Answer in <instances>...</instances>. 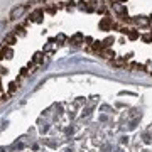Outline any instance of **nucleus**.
<instances>
[{"label":"nucleus","mask_w":152,"mask_h":152,"mask_svg":"<svg viewBox=\"0 0 152 152\" xmlns=\"http://www.w3.org/2000/svg\"><path fill=\"white\" fill-rule=\"evenodd\" d=\"M29 9V5H19V7H14L10 12V19H17V17L24 15V12Z\"/></svg>","instance_id":"1"},{"label":"nucleus","mask_w":152,"mask_h":152,"mask_svg":"<svg viewBox=\"0 0 152 152\" xmlns=\"http://www.w3.org/2000/svg\"><path fill=\"white\" fill-rule=\"evenodd\" d=\"M42 15H44V10L42 9H36V10L31 14V20L39 24V22H42Z\"/></svg>","instance_id":"2"},{"label":"nucleus","mask_w":152,"mask_h":152,"mask_svg":"<svg viewBox=\"0 0 152 152\" xmlns=\"http://www.w3.org/2000/svg\"><path fill=\"white\" fill-rule=\"evenodd\" d=\"M112 26H113V24H112V19H110V17H103V19L100 20V29H102V31H112Z\"/></svg>","instance_id":"3"},{"label":"nucleus","mask_w":152,"mask_h":152,"mask_svg":"<svg viewBox=\"0 0 152 152\" xmlns=\"http://www.w3.org/2000/svg\"><path fill=\"white\" fill-rule=\"evenodd\" d=\"M113 10L118 14L120 17H124V15H127V9H125V5H122V2H118V4H113Z\"/></svg>","instance_id":"4"},{"label":"nucleus","mask_w":152,"mask_h":152,"mask_svg":"<svg viewBox=\"0 0 152 152\" xmlns=\"http://www.w3.org/2000/svg\"><path fill=\"white\" fill-rule=\"evenodd\" d=\"M4 42H5L7 46H14V44H17V37L14 36V34H9V36H5Z\"/></svg>","instance_id":"5"},{"label":"nucleus","mask_w":152,"mask_h":152,"mask_svg":"<svg viewBox=\"0 0 152 152\" xmlns=\"http://www.w3.org/2000/svg\"><path fill=\"white\" fill-rule=\"evenodd\" d=\"M2 56H5V59H10L12 56H14V53H12L10 48H4L0 51V59H2Z\"/></svg>","instance_id":"6"},{"label":"nucleus","mask_w":152,"mask_h":152,"mask_svg":"<svg viewBox=\"0 0 152 152\" xmlns=\"http://www.w3.org/2000/svg\"><path fill=\"white\" fill-rule=\"evenodd\" d=\"M134 22H135L137 26H142V27H144V26H149V24H151V20H149L147 17H137V19H135Z\"/></svg>","instance_id":"7"},{"label":"nucleus","mask_w":152,"mask_h":152,"mask_svg":"<svg viewBox=\"0 0 152 152\" xmlns=\"http://www.w3.org/2000/svg\"><path fill=\"white\" fill-rule=\"evenodd\" d=\"M102 56H103L105 59H112V61H113L115 53L112 51V49H103V51H102Z\"/></svg>","instance_id":"8"},{"label":"nucleus","mask_w":152,"mask_h":152,"mask_svg":"<svg viewBox=\"0 0 152 152\" xmlns=\"http://www.w3.org/2000/svg\"><path fill=\"white\" fill-rule=\"evenodd\" d=\"M83 39H85V37H83V34L78 32V34H75V36L71 37V44H81Z\"/></svg>","instance_id":"9"},{"label":"nucleus","mask_w":152,"mask_h":152,"mask_svg":"<svg viewBox=\"0 0 152 152\" xmlns=\"http://www.w3.org/2000/svg\"><path fill=\"white\" fill-rule=\"evenodd\" d=\"M41 63H42V53H36L34 54V59H32V68L36 64H41Z\"/></svg>","instance_id":"10"},{"label":"nucleus","mask_w":152,"mask_h":152,"mask_svg":"<svg viewBox=\"0 0 152 152\" xmlns=\"http://www.w3.org/2000/svg\"><path fill=\"white\" fill-rule=\"evenodd\" d=\"M17 88H19V83H17V81L9 83V95H12V93H15V91H17Z\"/></svg>","instance_id":"11"},{"label":"nucleus","mask_w":152,"mask_h":152,"mask_svg":"<svg viewBox=\"0 0 152 152\" xmlns=\"http://www.w3.org/2000/svg\"><path fill=\"white\" fill-rule=\"evenodd\" d=\"M93 49H95V51H103V42H102V41H96V42H93Z\"/></svg>","instance_id":"12"},{"label":"nucleus","mask_w":152,"mask_h":152,"mask_svg":"<svg viewBox=\"0 0 152 152\" xmlns=\"http://www.w3.org/2000/svg\"><path fill=\"white\" fill-rule=\"evenodd\" d=\"M102 42H103V48L107 49V48H110V46L113 44V37H107L105 41H102Z\"/></svg>","instance_id":"13"},{"label":"nucleus","mask_w":152,"mask_h":152,"mask_svg":"<svg viewBox=\"0 0 152 152\" xmlns=\"http://www.w3.org/2000/svg\"><path fill=\"white\" fill-rule=\"evenodd\" d=\"M129 39H130V41L139 39V32H137V31H129Z\"/></svg>","instance_id":"14"},{"label":"nucleus","mask_w":152,"mask_h":152,"mask_svg":"<svg viewBox=\"0 0 152 152\" xmlns=\"http://www.w3.org/2000/svg\"><path fill=\"white\" fill-rule=\"evenodd\" d=\"M130 69H132V71H137V69H144V66H142V64H137V63H132V64H130Z\"/></svg>","instance_id":"15"},{"label":"nucleus","mask_w":152,"mask_h":152,"mask_svg":"<svg viewBox=\"0 0 152 152\" xmlns=\"http://www.w3.org/2000/svg\"><path fill=\"white\" fill-rule=\"evenodd\" d=\"M142 41L144 42H152V34H144L142 36Z\"/></svg>","instance_id":"16"},{"label":"nucleus","mask_w":152,"mask_h":152,"mask_svg":"<svg viewBox=\"0 0 152 152\" xmlns=\"http://www.w3.org/2000/svg\"><path fill=\"white\" fill-rule=\"evenodd\" d=\"M27 73H29V71H27V68H22V69H20V76H26Z\"/></svg>","instance_id":"17"},{"label":"nucleus","mask_w":152,"mask_h":152,"mask_svg":"<svg viewBox=\"0 0 152 152\" xmlns=\"http://www.w3.org/2000/svg\"><path fill=\"white\" fill-rule=\"evenodd\" d=\"M0 91H2V80H0Z\"/></svg>","instance_id":"18"},{"label":"nucleus","mask_w":152,"mask_h":152,"mask_svg":"<svg viewBox=\"0 0 152 152\" xmlns=\"http://www.w3.org/2000/svg\"><path fill=\"white\" fill-rule=\"evenodd\" d=\"M151 24H152V20H151Z\"/></svg>","instance_id":"19"}]
</instances>
